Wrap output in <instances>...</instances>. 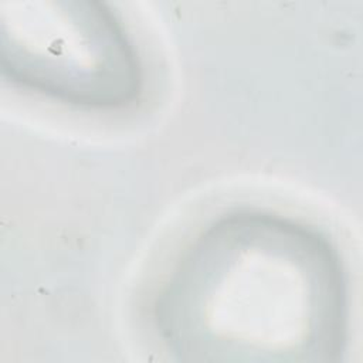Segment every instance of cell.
I'll list each match as a JSON object with an SVG mask.
<instances>
[{
    "instance_id": "1",
    "label": "cell",
    "mask_w": 363,
    "mask_h": 363,
    "mask_svg": "<svg viewBox=\"0 0 363 363\" xmlns=\"http://www.w3.org/2000/svg\"><path fill=\"white\" fill-rule=\"evenodd\" d=\"M156 319L184 362H330L346 339L345 272L315 228L237 211L190 244Z\"/></svg>"
},
{
    "instance_id": "2",
    "label": "cell",
    "mask_w": 363,
    "mask_h": 363,
    "mask_svg": "<svg viewBox=\"0 0 363 363\" xmlns=\"http://www.w3.org/2000/svg\"><path fill=\"white\" fill-rule=\"evenodd\" d=\"M0 64L20 86L86 109H115L140 92L138 54L99 1H0Z\"/></svg>"
}]
</instances>
